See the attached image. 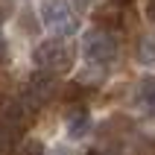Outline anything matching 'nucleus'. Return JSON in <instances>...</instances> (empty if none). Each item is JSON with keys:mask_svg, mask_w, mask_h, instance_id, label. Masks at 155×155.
Listing matches in <instances>:
<instances>
[{"mask_svg": "<svg viewBox=\"0 0 155 155\" xmlns=\"http://www.w3.org/2000/svg\"><path fill=\"white\" fill-rule=\"evenodd\" d=\"M73 3H76V6H82V9H88L91 3H94V0H73Z\"/></svg>", "mask_w": 155, "mask_h": 155, "instance_id": "9d476101", "label": "nucleus"}, {"mask_svg": "<svg viewBox=\"0 0 155 155\" xmlns=\"http://www.w3.org/2000/svg\"><path fill=\"white\" fill-rule=\"evenodd\" d=\"M12 149H15V155H44V147L38 138H21L18 147H12Z\"/></svg>", "mask_w": 155, "mask_h": 155, "instance_id": "0eeeda50", "label": "nucleus"}, {"mask_svg": "<svg viewBox=\"0 0 155 155\" xmlns=\"http://www.w3.org/2000/svg\"><path fill=\"white\" fill-rule=\"evenodd\" d=\"M56 91H59L56 76H50V73L38 70V73H32V76H29V82H26V88H24V100H18V103L24 105L26 114H35L41 105H47L53 97H56Z\"/></svg>", "mask_w": 155, "mask_h": 155, "instance_id": "7ed1b4c3", "label": "nucleus"}, {"mask_svg": "<svg viewBox=\"0 0 155 155\" xmlns=\"http://www.w3.org/2000/svg\"><path fill=\"white\" fill-rule=\"evenodd\" d=\"M88 155H100V152H94V149H91V152H88Z\"/></svg>", "mask_w": 155, "mask_h": 155, "instance_id": "f8f14e48", "label": "nucleus"}, {"mask_svg": "<svg viewBox=\"0 0 155 155\" xmlns=\"http://www.w3.org/2000/svg\"><path fill=\"white\" fill-rule=\"evenodd\" d=\"M120 3H129V0H114V6H120Z\"/></svg>", "mask_w": 155, "mask_h": 155, "instance_id": "9b49d317", "label": "nucleus"}, {"mask_svg": "<svg viewBox=\"0 0 155 155\" xmlns=\"http://www.w3.org/2000/svg\"><path fill=\"white\" fill-rule=\"evenodd\" d=\"M64 129H68L70 138H85L88 135V129H91V114H88L85 105L68 108V114H64Z\"/></svg>", "mask_w": 155, "mask_h": 155, "instance_id": "423d86ee", "label": "nucleus"}, {"mask_svg": "<svg viewBox=\"0 0 155 155\" xmlns=\"http://www.w3.org/2000/svg\"><path fill=\"white\" fill-rule=\"evenodd\" d=\"M41 24L56 38H70L79 32V18L64 0H44L41 3Z\"/></svg>", "mask_w": 155, "mask_h": 155, "instance_id": "f03ea898", "label": "nucleus"}, {"mask_svg": "<svg viewBox=\"0 0 155 155\" xmlns=\"http://www.w3.org/2000/svg\"><path fill=\"white\" fill-rule=\"evenodd\" d=\"M132 100H135L138 114H143V117L155 120V76H143V79H140Z\"/></svg>", "mask_w": 155, "mask_h": 155, "instance_id": "39448f33", "label": "nucleus"}, {"mask_svg": "<svg viewBox=\"0 0 155 155\" xmlns=\"http://www.w3.org/2000/svg\"><path fill=\"white\" fill-rule=\"evenodd\" d=\"M82 50H85V59L97 68H103L108 61L117 59V38H114L108 29H91V32L82 38Z\"/></svg>", "mask_w": 155, "mask_h": 155, "instance_id": "20e7f679", "label": "nucleus"}, {"mask_svg": "<svg viewBox=\"0 0 155 155\" xmlns=\"http://www.w3.org/2000/svg\"><path fill=\"white\" fill-rule=\"evenodd\" d=\"M73 59H76V56H73V47L64 44L61 38H47V41H41L32 50V61L44 73H50V76L68 73V70L73 68Z\"/></svg>", "mask_w": 155, "mask_h": 155, "instance_id": "f257e3e1", "label": "nucleus"}, {"mask_svg": "<svg viewBox=\"0 0 155 155\" xmlns=\"http://www.w3.org/2000/svg\"><path fill=\"white\" fill-rule=\"evenodd\" d=\"M147 18L155 24V0H149V3H147Z\"/></svg>", "mask_w": 155, "mask_h": 155, "instance_id": "1a4fd4ad", "label": "nucleus"}, {"mask_svg": "<svg viewBox=\"0 0 155 155\" xmlns=\"http://www.w3.org/2000/svg\"><path fill=\"white\" fill-rule=\"evenodd\" d=\"M138 59L147 61V64H152V61H155V38H143V41H140Z\"/></svg>", "mask_w": 155, "mask_h": 155, "instance_id": "6e6552de", "label": "nucleus"}]
</instances>
